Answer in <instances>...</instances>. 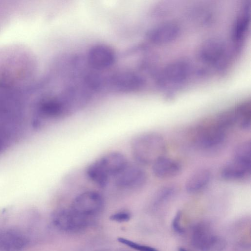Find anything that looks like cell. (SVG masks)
Wrapping results in <instances>:
<instances>
[{"instance_id": "cell-1", "label": "cell", "mask_w": 251, "mask_h": 251, "mask_svg": "<svg viewBox=\"0 0 251 251\" xmlns=\"http://www.w3.org/2000/svg\"><path fill=\"white\" fill-rule=\"evenodd\" d=\"M132 155L141 165H152L158 159L165 156L166 145L159 133L146 132L135 136L130 143Z\"/></svg>"}, {"instance_id": "cell-2", "label": "cell", "mask_w": 251, "mask_h": 251, "mask_svg": "<svg viewBox=\"0 0 251 251\" xmlns=\"http://www.w3.org/2000/svg\"><path fill=\"white\" fill-rule=\"evenodd\" d=\"M126 156L119 151H111L89 164L94 179L100 184L107 185L110 180L127 164Z\"/></svg>"}, {"instance_id": "cell-3", "label": "cell", "mask_w": 251, "mask_h": 251, "mask_svg": "<svg viewBox=\"0 0 251 251\" xmlns=\"http://www.w3.org/2000/svg\"><path fill=\"white\" fill-rule=\"evenodd\" d=\"M102 196L95 191H86L77 195L70 209L82 216L90 218L98 215L104 207Z\"/></svg>"}, {"instance_id": "cell-4", "label": "cell", "mask_w": 251, "mask_h": 251, "mask_svg": "<svg viewBox=\"0 0 251 251\" xmlns=\"http://www.w3.org/2000/svg\"><path fill=\"white\" fill-rule=\"evenodd\" d=\"M115 185L125 190H137L142 188L148 179L145 170L137 164H128L113 178Z\"/></svg>"}, {"instance_id": "cell-5", "label": "cell", "mask_w": 251, "mask_h": 251, "mask_svg": "<svg viewBox=\"0 0 251 251\" xmlns=\"http://www.w3.org/2000/svg\"><path fill=\"white\" fill-rule=\"evenodd\" d=\"M109 86L119 92H132L142 89L146 83L144 78L131 70H122L115 72L109 77Z\"/></svg>"}, {"instance_id": "cell-6", "label": "cell", "mask_w": 251, "mask_h": 251, "mask_svg": "<svg viewBox=\"0 0 251 251\" xmlns=\"http://www.w3.org/2000/svg\"><path fill=\"white\" fill-rule=\"evenodd\" d=\"M90 218L77 214L70 209H61L53 214L52 221L58 229L68 232L82 230L90 224Z\"/></svg>"}, {"instance_id": "cell-7", "label": "cell", "mask_w": 251, "mask_h": 251, "mask_svg": "<svg viewBox=\"0 0 251 251\" xmlns=\"http://www.w3.org/2000/svg\"><path fill=\"white\" fill-rule=\"evenodd\" d=\"M226 137V130L214 121L210 125L200 127L194 140L197 146L207 150L218 147L224 142Z\"/></svg>"}, {"instance_id": "cell-8", "label": "cell", "mask_w": 251, "mask_h": 251, "mask_svg": "<svg viewBox=\"0 0 251 251\" xmlns=\"http://www.w3.org/2000/svg\"><path fill=\"white\" fill-rule=\"evenodd\" d=\"M188 63L178 60L166 65L156 77V82L160 86L176 84L182 82L190 74Z\"/></svg>"}, {"instance_id": "cell-9", "label": "cell", "mask_w": 251, "mask_h": 251, "mask_svg": "<svg viewBox=\"0 0 251 251\" xmlns=\"http://www.w3.org/2000/svg\"><path fill=\"white\" fill-rule=\"evenodd\" d=\"M87 59L94 69L102 70L110 68L114 64L116 54L114 50L105 44L93 46L88 50Z\"/></svg>"}, {"instance_id": "cell-10", "label": "cell", "mask_w": 251, "mask_h": 251, "mask_svg": "<svg viewBox=\"0 0 251 251\" xmlns=\"http://www.w3.org/2000/svg\"><path fill=\"white\" fill-rule=\"evenodd\" d=\"M180 26L172 21H165L158 24L148 31L147 36L151 43L165 45L175 40L179 35Z\"/></svg>"}, {"instance_id": "cell-11", "label": "cell", "mask_w": 251, "mask_h": 251, "mask_svg": "<svg viewBox=\"0 0 251 251\" xmlns=\"http://www.w3.org/2000/svg\"><path fill=\"white\" fill-rule=\"evenodd\" d=\"M28 243L26 235L20 229L12 227L0 231V251H22Z\"/></svg>"}, {"instance_id": "cell-12", "label": "cell", "mask_w": 251, "mask_h": 251, "mask_svg": "<svg viewBox=\"0 0 251 251\" xmlns=\"http://www.w3.org/2000/svg\"><path fill=\"white\" fill-rule=\"evenodd\" d=\"M251 173V162L233 158L222 168L221 176L226 180L238 181L249 177Z\"/></svg>"}, {"instance_id": "cell-13", "label": "cell", "mask_w": 251, "mask_h": 251, "mask_svg": "<svg viewBox=\"0 0 251 251\" xmlns=\"http://www.w3.org/2000/svg\"><path fill=\"white\" fill-rule=\"evenodd\" d=\"M225 51L226 46L222 41L216 39H208L201 46L199 56L203 62L213 64L223 58Z\"/></svg>"}, {"instance_id": "cell-14", "label": "cell", "mask_w": 251, "mask_h": 251, "mask_svg": "<svg viewBox=\"0 0 251 251\" xmlns=\"http://www.w3.org/2000/svg\"><path fill=\"white\" fill-rule=\"evenodd\" d=\"M153 174L159 178H169L177 176L181 170L180 164L176 161L163 156L151 165Z\"/></svg>"}, {"instance_id": "cell-15", "label": "cell", "mask_w": 251, "mask_h": 251, "mask_svg": "<svg viewBox=\"0 0 251 251\" xmlns=\"http://www.w3.org/2000/svg\"><path fill=\"white\" fill-rule=\"evenodd\" d=\"M214 235L209 224L205 222L200 223L193 228L192 245L195 248L203 251Z\"/></svg>"}, {"instance_id": "cell-16", "label": "cell", "mask_w": 251, "mask_h": 251, "mask_svg": "<svg viewBox=\"0 0 251 251\" xmlns=\"http://www.w3.org/2000/svg\"><path fill=\"white\" fill-rule=\"evenodd\" d=\"M211 173L206 169H200L194 172L188 178L185 183V188L189 193L197 192L209 182Z\"/></svg>"}, {"instance_id": "cell-17", "label": "cell", "mask_w": 251, "mask_h": 251, "mask_svg": "<svg viewBox=\"0 0 251 251\" xmlns=\"http://www.w3.org/2000/svg\"><path fill=\"white\" fill-rule=\"evenodd\" d=\"M250 21V4L246 3L236 19L233 30V36L236 40L243 38L246 33Z\"/></svg>"}, {"instance_id": "cell-18", "label": "cell", "mask_w": 251, "mask_h": 251, "mask_svg": "<svg viewBox=\"0 0 251 251\" xmlns=\"http://www.w3.org/2000/svg\"><path fill=\"white\" fill-rule=\"evenodd\" d=\"M233 158L251 162V142L250 140L239 144L234 151Z\"/></svg>"}, {"instance_id": "cell-19", "label": "cell", "mask_w": 251, "mask_h": 251, "mask_svg": "<svg viewBox=\"0 0 251 251\" xmlns=\"http://www.w3.org/2000/svg\"><path fill=\"white\" fill-rule=\"evenodd\" d=\"M117 240L122 244L137 251H159L153 247L140 244L126 238L120 237Z\"/></svg>"}, {"instance_id": "cell-20", "label": "cell", "mask_w": 251, "mask_h": 251, "mask_svg": "<svg viewBox=\"0 0 251 251\" xmlns=\"http://www.w3.org/2000/svg\"><path fill=\"white\" fill-rule=\"evenodd\" d=\"M173 186H167L162 188L157 193L154 201V205H158L168 200L175 193Z\"/></svg>"}, {"instance_id": "cell-21", "label": "cell", "mask_w": 251, "mask_h": 251, "mask_svg": "<svg viewBox=\"0 0 251 251\" xmlns=\"http://www.w3.org/2000/svg\"><path fill=\"white\" fill-rule=\"evenodd\" d=\"M226 247V240L221 236L214 235L204 251H223Z\"/></svg>"}, {"instance_id": "cell-22", "label": "cell", "mask_w": 251, "mask_h": 251, "mask_svg": "<svg viewBox=\"0 0 251 251\" xmlns=\"http://www.w3.org/2000/svg\"><path fill=\"white\" fill-rule=\"evenodd\" d=\"M131 218L130 213L126 211H120L112 214L110 219L112 221L123 223L128 221Z\"/></svg>"}, {"instance_id": "cell-23", "label": "cell", "mask_w": 251, "mask_h": 251, "mask_svg": "<svg viewBox=\"0 0 251 251\" xmlns=\"http://www.w3.org/2000/svg\"><path fill=\"white\" fill-rule=\"evenodd\" d=\"M181 217V212L178 211L172 221V226L174 230L177 233L182 234L184 232V229L181 226L180 221Z\"/></svg>"}, {"instance_id": "cell-24", "label": "cell", "mask_w": 251, "mask_h": 251, "mask_svg": "<svg viewBox=\"0 0 251 251\" xmlns=\"http://www.w3.org/2000/svg\"><path fill=\"white\" fill-rule=\"evenodd\" d=\"M178 251H189L187 250V249H186L185 248L180 247L178 248Z\"/></svg>"}]
</instances>
